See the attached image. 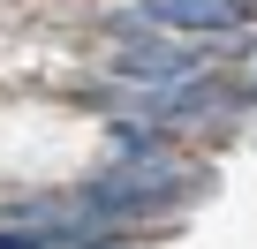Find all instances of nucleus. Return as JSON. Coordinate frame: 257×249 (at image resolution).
I'll list each match as a JSON object with an SVG mask.
<instances>
[{"mask_svg": "<svg viewBox=\"0 0 257 249\" xmlns=\"http://www.w3.org/2000/svg\"><path fill=\"white\" fill-rule=\"evenodd\" d=\"M0 249H46L38 234H23V226H0Z\"/></svg>", "mask_w": 257, "mask_h": 249, "instance_id": "obj_6", "label": "nucleus"}, {"mask_svg": "<svg viewBox=\"0 0 257 249\" xmlns=\"http://www.w3.org/2000/svg\"><path fill=\"white\" fill-rule=\"evenodd\" d=\"M128 91L106 98V106H128V113H152V121H197L212 113V76H121Z\"/></svg>", "mask_w": 257, "mask_h": 249, "instance_id": "obj_2", "label": "nucleus"}, {"mask_svg": "<svg viewBox=\"0 0 257 249\" xmlns=\"http://www.w3.org/2000/svg\"><path fill=\"white\" fill-rule=\"evenodd\" d=\"M189 189H204L197 174H174L167 159H113V174H98L83 196H76V211L91 219V226H106V219H137V211H152V204H174V196H189Z\"/></svg>", "mask_w": 257, "mask_h": 249, "instance_id": "obj_1", "label": "nucleus"}, {"mask_svg": "<svg viewBox=\"0 0 257 249\" xmlns=\"http://www.w3.org/2000/svg\"><path fill=\"white\" fill-rule=\"evenodd\" d=\"M113 151H121V159H144V151H152V129H137V121H113Z\"/></svg>", "mask_w": 257, "mask_h": 249, "instance_id": "obj_5", "label": "nucleus"}, {"mask_svg": "<svg viewBox=\"0 0 257 249\" xmlns=\"http://www.w3.org/2000/svg\"><path fill=\"white\" fill-rule=\"evenodd\" d=\"M137 16L159 31H234L242 0H137Z\"/></svg>", "mask_w": 257, "mask_h": 249, "instance_id": "obj_4", "label": "nucleus"}, {"mask_svg": "<svg viewBox=\"0 0 257 249\" xmlns=\"http://www.w3.org/2000/svg\"><path fill=\"white\" fill-rule=\"evenodd\" d=\"M121 61H113V76H204V46H189V38H167L159 23H121Z\"/></svg>", "mask_w": 257, "mask_h": 249, "instance_id": "obj_3", "label": "nucleus"}]
</instances>
